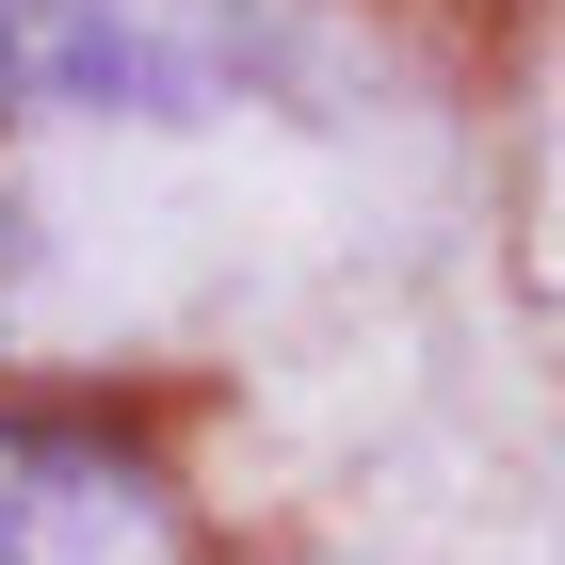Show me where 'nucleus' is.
<instances>
[{"label": "nucleus", "mask_w": 565, "mask_h": 565, "mask_svg": "<svg viewBox=\"0 0 565 565\" xmlns=\"http://www.w3.org/2000/svg\"><path fill=\"white\" fill-rule=\"evenodd\" d=\"M275 82L259 0H0V114H114L194 130Z\"/></svg>", "instance_id": "1"}, {"label": "nucleus", "mask_w": 565, "mask_h": 565, "mask_svg": "<svg viewBox=\"0 0 565 565\" xmlns=\"http://www.w3.org/2000/svg\"><path fill=\"white\" fill-rule=\"evenodd\" d=\"M0 565H194L162 469L82 420H0Z\"/></svg>", "instance_id": "2"}]
</instances>
